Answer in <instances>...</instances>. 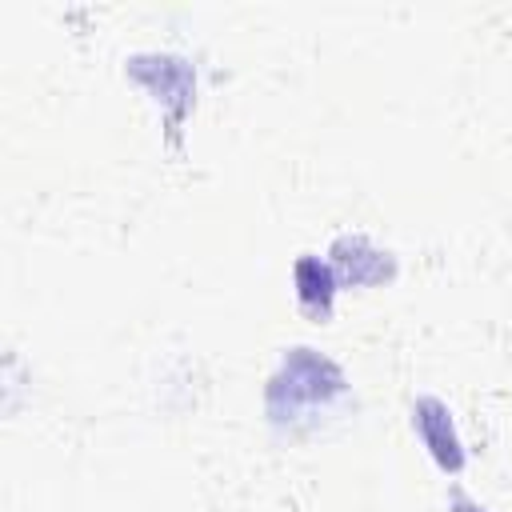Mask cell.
<instances>
[{
  "label": "cell",
  "mask_w": 512,
  "mask_h": 512,
  "mask_svg": "<svg viewBox=\"0 0 512 512\" xmlns=\"http://www.w3.org/2000/svg\"><path fill=\"white\" fill-rule=\"evenodd\" d=\"M412 428L420 432L424 448L432 452V460H436L444 472H460V468H464V448H460L452 412H448L436 396H420V400L412 404Z\"/></svg>",
  "instance_id": "cell-2"
},
{
  "label": "cell",
  "mask_w": 512,
  "mask_h": 512,
  "mask_svg": "<svg viewBox=\"0 0 512 512\" xmlns=\"http://www.w3.org/2000/svg\"><path fill=\"white\" fill-rule=\"evenodd\" d=\"M348 380L340 372V364H332L328 356L312 352V348H292L280 364V372L268 380V420L276 428H308L320 420V412H328L336 400H344Z\"/></svg>",
  "instance_id": "cell-1"
},
{
  "label": "cell",
  "mask_w": 512,
  "mask_h": 512,
  "mask_svg": "<svg viewBox=\"0 0 512 512\" xmlns=\"http://www.w3.org/2000/svg\"><path fill=\"white\" fill-rule=\"evenodd\" d=\"M292 272H296V300H300V308L308 316L324 320L332 312V300H336V272H332V264H324L316 256H300Z\"/></svg>",
  "instance_id": "cell-5"
},
{
  "label": "cell",
  "mask_w": 512,
  "mask_h": 512,
  "mask_svg": "<svg viewBox=\"0 0 512 512\" xmlns=\"http://www.w3.org/2000/svg\"><path fill=\"white\" fill-rule=\"evenodd\" d=\"M452 512H488V508H480V504L468 500L464 492H452Z\"/></svg>",
  "instance_id": "cell-6"
},
{
  "label": "cell",
  "mask_w": 512,
  "mask_h": 512,
  "mask_svg": "<svg viewBox=\"0 0 512 512\" xmlns=\"http://www.w3.org/2000/svg\"><path fill=\"white\" fill-rule=\"evenodd\" d=\"M328 256H332L336 280H344V284H380V280L396 276L392 252L376 248L368 236H340Z\"/></svg>",
  "instance_id": "cell-3"
},
{
  "label": "cell",
  "mask_w": 512,
  "mask_h": 512,
  "mask_svg": "<svg viewBox=\"0 0 512 512\" xmlns=\"http://www.w3.org/2000/svg\"><path fill=\"white\" fill-rule=\"evenodd\" d=\"M128 72L136 80H144L152 92H164L160 100H180V108H188V92H192V72L184 60L176 56H136L128 64Z\"/></svg>",
  "instance_id": "cell-4"
}]
</instances>
